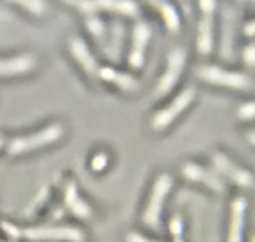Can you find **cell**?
Listing matches in <instances>:
<instances>
[{"label":"cell","mask_w":255,"mask_h":242,"mask_svg":"<svg viewBox=\"0 0 255 242\" xmlns=\"http://www.w3.org/2000/svg\"><path fill=\"white\" fill-rule=\"evenodd\" d=\"M172 184H173V180L169 174H161L154 182L151 197H149V201L147 204L146 210H144L143 216H142L143 224L151 229H154L159 225L164 199L171 191Z\"/></svg>","instance_id":"7a4b0ae2"},{"label":"cell","mask_w":255,"mask_h":242,"mask_svg":"<svg viewBox=\"0 0 255 242\" xmlns=\"http://www.w3.org/2000/svg\"><path fill=\"white\" fill-rule=\"evenodd\" d=\"M64 135V127L61 124H52L45 127L41 131L36 134L29 135V136H19L10 140L7 145V152L10 155H20L24 152L32 151L35 149L50 145L52 142L61 139Z\"/></svg>","instance_id":"6da1fadb"},{"label":"cell","mask_w":255,"mask_h":242,"mask_svg":"<svg viewBox=\"0 0 255 242\" xmlns=\"http://www.w3.org/2000/svg\"><path fill=\"white\" fill-rule=\"evenodd\" d=\"M197 75L204 81L214 85L233 87V89H243L247 86V77L237 72L226 71L216 65H204L197 70Z\"/></svg>","instance_id":"8992f818"},{"label":"cell","mask_w":255,"mask_h":242,"mask_svg":"<svg viewBox=\"0 0 255 242\" xmlns=\"http://www.w3.org/2000/svg\"><path fill=\"white\" fill-rule=\"evenodd\" d=\"M182 175L189 181L203 182L214 191H222L223 190V181L209 170L204 169L201 165L194 162H187L182 166Z\"/></svg>","instance_id":"9c48e42d"},{"label":"cell","mask_w":255,"mask_h":242,"mask_svg":"<svg viewBox=\"0 0 255 242\" xmlns=\"http://www.w3.org/2000/svg\"><path fill=\"white\" fill-rule=\"evenodd\" d=\"M20 237H25L32 241L59 240V241L81 242L84 241L85 235L81 230L72 226H37L20 229Z\"/></svg>","instance_id":"3957f363"},{"label":"cell","mask_w":255,"mask_h":242,"mask_svg":"<svg viewBox=\"0 0 255 242\" xmlns=\"http://www.w3.org/2000/svg\"><path fill=\"white\" fill-rule=\"evenodd\" d=\"M152 35L149 25L144 21H139L134 25L133 41L128 56V64L132 69H141L144 62V50Z\"/></svg>","instance_id":"ba28073f"},{"label":"cell","mask_w":255,"mask_h":242,"mask_svg":"<svg viewBox=\"0 0 255 242\" xmlns=\"http://www.w3.org/2000/svg\"><path fill=\"white\" fill-rule=\"evenodd\" d=\"M36 65V59L31 54L19 55L11 59L0 60V76L19 75L29 72Z\"/></svg>","instance_id":"7c38bea8"},{"label":"cell","mask_w":255,"mask_h":242,"mask_svg":"<svg viewBox=\"0 0 255 242\" xmlns=\"http://www.w3.org/2000/svg\"><path fill=\"white\" fill-rule=\"evenodd\" d=\"M20 4L26 6V9L31 10L32 12H41L44 10V2L42 1H36V0H32V1H20Z\"/></svg>","instance_id":"7402d4cb"},{"label":"cell","mask_w":255,"mask_h":242,"mask_svg":"<svg viewBox=\"0 0 255 242\" xmlns=\"http://www.w3.org/2000/svg\"><path fill=\"white\" fill-rule=\"evenodd\" d=\"M65 205L72 215L80 219H89L92 215L91 207L80 197L79 190L75 182H69L65 189Z\"/></svg>","instance_id":"4fadbf2b"},{"label":"cell","mask_w":255,"mask_h":242,"mask_svg":"<svg viewBox=\"0 0 255 242\" xmlns=\"http://www.w3.org/2000/svg\"><path fill=\"white\" fill-rule=\"evenodd\" d=\"M107 164H109V156L105 152H97L91 161V169L92 171L100 172L104 171L106 169Z\"/></svg>","instance_id":"ffe728a7"},{"label":"cell","mask_w":255,"mask_h":242,"mask_svg":"<svg viewBox=\"0 0 255 242\" xmlns=\"http://www.w3.org/2000/svg\"><path fill=\"white\" fill-rule=\"evenodd\" d=\"M4 145V139H2V136H0V147Z\"/></svg>","instance_id":"cb8c5ba5"},{"label":"cell","mask_w":255,"mask_h":242,"mask_svg":"<svg viewBox=\"0 0 255 242\" xmlns=\"http://www.w3.org/2000/svg\"><path fill=\"white\" fill-rule=\"evenodd\" d=\"M186 51L183 49H173L168 54V62H167V70L162 77L159 79L156 86L157 96H163L168 94L174 85L179 81L182 71H183L184 64H186Z\"/></svg>","instance_id":"5b68a950"},{"label":"cell","mask_w":255,"mask_h":242,"mask_svg":"<svg viewBox=\"0 0 255 242\" xmlns=\"http://www.w3.org/2000/svg\"><path fill=\"white\" fill-rule=\"evenodd\" d=\"M87 27H89L90 32L96 37H102L105 34V25L97 17H89L86 21Z\"/></svg>","instance_id":"d6986e66"},{"label":"cell","mask_w":255,"mask_h":242,"mask_svg":"<svg viewBox=\"0 0 255 242\" xmlns=\"http://www.w3.org/2000/svg\"><path fill=\"white\" fill-rule=\"evenodd\" d=\"M70 51H71L74 59L81 65L85 72H87L91 76L99 74V64H97L96 59L91 54L84 40L80 39V37H74L70 42Z\"/></svg>","instance_id":"30bf717a"},{"label":"cell","mask_w":255,"mask_h":242,"mask_svg":"<svg viewBox=\"0 0 255 242\" xmlns=\"http://www.w3.org/2000/svg\"><path fill=\"white\" fill-rule=\"evenodd\" d=\"M82 5L81 9L86 11H94L96 9L112 10V11H119L122 14L133 16L138 12V6L132 1H92V2H80Z\"/></svg>","instance_id":"2e32d148"},{"label":"cell","mask_w":255,"mask_h":242,"mask_svg":"<svg viewBox=\"0 0 255 242\" xmlns=\"http://www.w3.org/2000/svg\"><path fill=\"white\" fill-rule=\"evenodd\" d=\"M126 242H156L146 239L143 235L137 234V232H129L126 235Z\"/></svg>","instance_id":"603a6c76"},{"label":"cell","mask_w":255,"mask_h":242,"mask_svg":"<svg viewBox=\"0 0 255 242\" xmlns=\"http://www.w3.org/2000/svg\"><path fill=\"white\" fill-rule=\"evenodd\" d=\"M0 242H1V241H0Z\"/></svg>","instance_id":"484cf974"},{"label":"cell","mask_w":255,"mask_h":242,"mask_svg":"<svg viewBox=\"0 0 255 242\" xmlns=\"http://www.w3.org/2000/svg\"><path fill=\"white\" fill-rule=\"evenodd\" d=\"M247 202L243 197H238L232 204V219L229 227L228 242H242L243 241V225L244 212H246Z\"/></svg>","instance_id":"9a60e30c"},{"label":"cell","mask_w":255,"mask_h":242,"mask_svg":"<svg viewBox=\"0 0 255 242\" xmlns=\"http://www.w3.org/2000/svg\"><path fill=\"white\" fill-rule=\"evenodd\" d=\"M202 12V19L199 21L197 47L201 54H209L213 46V11L216 9V1L203 0L199 2Z\"/></svg>","instance_id":"52a82bcc"},{"label":"cell","mask_w":255,"mask_h":242,"mask_svg":"<svg viewBox=\"0 0 255 242\" xmlns=\"http://www.w3.org/2000/svg\"><path fill=\"white\" fill-rule=\"evenodd\" d=\"M169 231L173 236V242H184L183 240V221L179 216H174L169 222Z\"/></svg>","instance_id":"ac0fdd59"},{"label":"cell","mask_w":255,"mask_h":242,"mask_svg":"<svg viewBox=\"0 0 255 242\" xmlns=\"http://www.w3.org/2000/svg\"><path fill=\"white\" fill-rule=\"evenodd\" d=\"M97 75H99L100 79H102L104 81L112 82V84L119 86L120 89L124 90V91H136L139 86L138 81H137L132 75L117 71V70H115L114 67H110V66L100 67L99 74Z\"/></svg>","instance_id":"5bb4252c"},{"label":"cell","mask_w":255,"mask_h":242,"mask_svg":"<svg viewBox=\"0 0 255 242\" xmlns=\"http://www.w3.org/2000/svg\"><path fill=\"white\" fill-rule=\"evenodd\" d=\"M0 227H1L5 234L9 235L12 239H20V229L17 226H15V225L6 221H2L0 222Z\"/></svg>","instance_id":"44dd1931"},{"label":"cell","mask_w":255,"mask_h":242,"mask_svg":"<svg viewBox=\"0 0 255 242\" xmlns=\"http://www.w3.org/2000/svg\"><path fill=\"white\" fill-rule=\"evenodd\" d=\"M252 242H255V236L253 237V239H252Z\"/></svg>","instance_id":"d4e9b609"},{"label":"cell","mask_w":255,"mask_h":242,"mask_svg":"<svg viewBox=\"0 0 255 242\" xmlns=\"http://www.w3.org/2000/svg\"><path fill=\"white\" fill-rule=\"evenodd\" d=\"M212 161H213V165L216 166V169L218 170V171H221L222 174L231 177V179L233 180V181H236L237 184L242 185V186H248V185H251V175H249L246 170L241 169L239 166L234 165L233 162H232L228 157L224 156L223 154H213Z\"/></svg>","instance_id":"8fae6325"},{"label":"cell","mask_w":255,"mask_h":242,"mask_svg":"<svg viewBox=\"0 0 255 242\" xmlns=\"http://www.w3.org/2000/svg\"><path fill=\"white\" fill-rule=\"evenodd\" d=\"M153 4L156 5L157 9L159 10V12H161L162 16H163L166 26L168 27L171 31H178L179 26H181V21H179V15L178 12H177L176 7L166 1H158L153 2Z\"/></svg>","instance_id":"e0dca14e"},{"label":"cell","mask_w":255,"mask_h":242,"mask_svg":"<svg viewBox=\"0 0 255 242\" xmlns=\"http://www.w3.org/2000/svg\"><path fill=\"white\" fill-rule=\"evenodd\" d=\"M194 95H196L194 89L188 87L183 90L168 106L157 112L152 119V127L154 131H162L168 127L176 120V117L179 116V114L189 106V104L193 101Z\"/></svg>","instance_id":"277c9868"}]
</instances>
